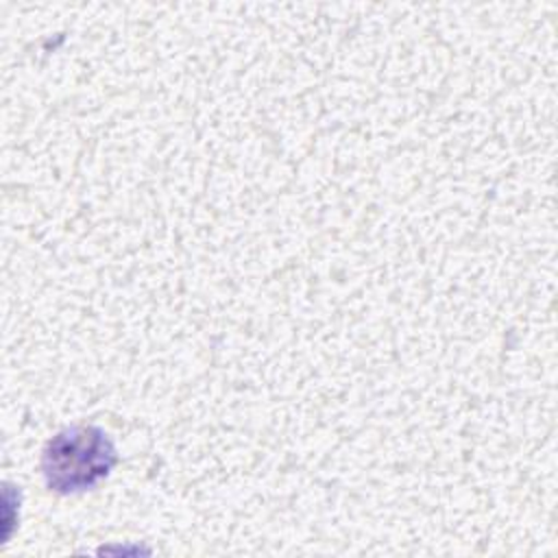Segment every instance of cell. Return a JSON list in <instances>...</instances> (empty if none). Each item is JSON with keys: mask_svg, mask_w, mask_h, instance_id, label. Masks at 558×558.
Returning a JSON list of instances; mask_svg holds the SVG:
<instances>
[{"mask_svg": "<svg viewBox=\"0 0 558 558\" xmlns=\"http://www.w3.org/2000/svg\"><path fill=\"white\" fill-rule=\"evenodd\" d=\"M116 464L111 438L96 425L61 429L44 449L41 469L46 484L57 493L94 488Z\"/></svg>", "mask_w": 558, "mask_h": 558, "instance_id": "cell-1", "label": "cell"}]
</instances>
